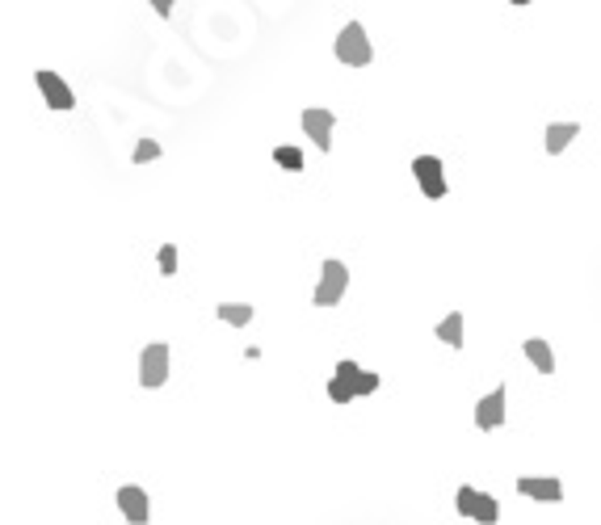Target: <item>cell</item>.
Segmentation results:
<instances>
[{
    "label": "cell",
    "mask_w": 601,
    "mask_h": 525,
    "mask_svg": "<svg viewBox=\"0 0 601 525\" xmlns=\"http://www.w3.org/2000/svg\"><path fill=\"white\" fill-rule=\"evenodd\" d=\"M337 59L345 67H366L374 59L371 38H366V25H362V22H350L345 30L337 34Z\"/></svg>",
    "instance_id": "6da1fadb"
},
{
    "label": "cell",
    "mask_w": 601,
    "mask_h": 525,
    "mask_svg": "<svg viewBox=\"0 0 601 525\" xmlns=\"http://www.w3.org/2000/svg\"><path fill=\"white\" fill-rule=\"evenodd\" d=\"M454 509H459L463 517H471V521L480 525H496L501 521V504H496V496L480 492V488H459V496H454Z\"/></svg>",
    "instance_id": "7a4b0ae2"
},
{
    "label": "cell",
    "mask_w": 601,
    "mask_h": 525,
    "mask_svg": "<svg viewBox=\"0 0 601 525\" xmlns=\"http://www.w3.org/2000/svg\"><path fill=\"white\" fill-rule=\"evenodd\" d=\"M345 290H350V269H345L341 261H324L311 303H316V307H337L341 298H345Z\"/></svg>",
    "instance_id": "3957f363"
},
{
    "label": "cell",
    "mask_w": 601,
    "mask_h": 525,
    "mask_svg": "<svg viewBox=\"0 0 601 525\" xmlns=\"http://www.w3.org/2000/svg\"><path fill=\"white\" fill-rule=\"evenodd\" d=\"M413 177H416V186H421V194L433 197V202L450 194L446 168H442V160H437V156H416V160H413Z\"/></svg>",
    "instance_id": "277c9868"
},
{
    "label": "cell",
    "mask_w": 601,
    "mask_h": 525,
    "mask_svg": "<svg viewBox=\"0 0 601 525\" xmlns=\"http://www.w3.org/2000/svg\"><path fill=\"white\" fill-rule=\"evenodd\" d=\"M139 383L148 387V391L168 383V345H164V340H152V345L139 353Z\"/></svg>",
    "instance_id": "5b68a950"
},
{
    "label": "cell",
    "mask_w": 601,
    "mask_h": 525,
    "mask_svg": "<svg viewBox=\"0 0 601 525\" xmlns=\"http://www.w3.org/2000/svg\"><path fill=\"white\" fill-rule=\"evenodd\" d=\"M34 85H38V93H43L46 97V110H72V106H76V93H72V88H67V80L59 76V72H51V67H38V72H34Z\"/></svg>",
    "instance_id": "8992f818"
},
{
    "label": "cell",
    "mask_w": 601,
    "mask_h": 525,
    "mask_svg": "<svg viewBox=\"0 0 601 525\" xmlns=\"http://www.w3.org/2000/svg\"><path fill=\"white\" fill-rule=\"evenodd\" d=\"M332 126H337V114L332 110H324V106H307L303 110V131L320 152H332Z\"/></svg>",
    "instance_id": "52a82bcc"
},
{
    "label": "cell",
    "mask_w": 601,
    "mask_h": 525,
    "mask_svg": "<svg viewBox=\"0 0 601 525\" xmlns=\"http://www.w3.org/2000/svg\"><path fill=\"white\" fill-rule=\"evenodd\" d=\"M337 383L350 391V399H358V395H374V391H379V374L362 370V366H353V361H341V366H337Z\"/></svg>",
    "instance_id": "ba28073f"
},
{
    "label": "cell",
    "mask_w": 601,
    "mask_h": 525,
    "mask_svg": "<svg viewBox=\"0 0 601 525\" xmlns=\"http://www.w3.org/2000/svg\"><path fill=\"white\" fill-rule=\"evenodd\" d=\"M118 509H122V517H127L131 525H148V521H152V500H148V492L135 488V483H122V488H118Z\"/></svg>",
    "instance_id": "9c48e42d"
},
{
    "label": "cell",
    "mask_w": 601,
    "mask_h": 525,
    "mask_svg": "<svg viewBox=\"0 0 601 525\" xmlns=\"http://www.w3.org/2000/svg\"><path fill=\"white\" fill-rule=\"evenodd\" d=\"M504 399H509V391H504V387H492L480 404H475V429H484V433L501 429L504 425Z\"/></svg>",
    "instance_id": "30bf717a"
},
{
    "label": "cell",
    "mask_w": 601,
    "mask_h": 525,
    "mask_svg": "<svg viewBox=\"0 0 601 525\" xmlns=\"http://www.w3.org/2000/svg\"><path fill=\"white\" fill-rule=\"evenodd\" d=\"M517 492L530 496V500L555 504V500H564V483L551 480V475H525V480H517Z\"/></svg>",
    "instance_id": "8fae6325"
},
{
    "label": "cell",
    "mask_w": 601,
    "mask_h": 525,
    "mask_svg": "<svg viewBox=\"0 0 601 525\" xmlns=\"http://www.w3.org/2000/svg\"><path fill=\"white\" fill-rule=\"evenodd\" d=\"M522 349H525V358H530V366H535L538 374H555V353H551V345H546L543 337H530Z\"/></svg>",
    "instance_id": "7c38bea8"
},
{
    "label": "cell",
    "mask_w": 601,
    "mask_h": 525,
    "mask_svg": "<svg viewBox=\"0 0 601 525\" xmlns=\"http://www.w3.org/2000/svg\"><path fill=\"white\" fill-rule=\"evenodd\" d=\"M576 135H580V122H551V126H546V152L559 156Z\"/></svg>",
    "instance_id": "4fadbf2b"
},
{
    "label": "cell",
    "mask_w": 601,
    "mask_h": 525,
    "mask_svg": "<svg viewBox=\"0 0 601 525\" xmlns=\"http://www.w3.org/2000/svg\"><path fill=\"white\" fill-rule=\"evenodd\" d=\"M433 337L442 340V345H450V349H463V311H450V316L433 328Z\"/></svg>",
    "instance_id": "5bb4252c"
},
{
    "label": "cell",
    "mask_w": 601,
    "mask_h": 525,
    "mask_svg": "<svg viewBox=\"0 0 601 525\" xmlns=\"http://www.w3.org/2000/svg\"><path fill=\"white\" fill-rule=\"evenodd\" d=\"M215 316L223 319V324H231V328H249V324H252V307L249 303H219Z\"/></svg>",
    "instance_id": "9a60e30c"
},
{
    "label": "cell",
    "mask_w": 601,
    "mask_h": 525,
    "mask_svg": "<svg viewBox=\"0 0 601 525\" xmlns=\"http://www.w3.org/2000/svg\"><path fill=\"white\" fill-rule=\"evenodd\" d=\"M273 165L290 168V173H303V152L299 147H273Z\"/></svg>",
    "instance_id": "2e32d148"
},
{
    "label": "cell",
    "mask_w": 601,
    "mask_h": 525,
    "mask_svg": "<svg viewBox=\"0 0 601 525\" xmlns=\"http://www.w3.org/2000/svg\"><path fill=\"white\" fill-rule=\"evenodd\" d=\"M156 265H160L164 278L177 274V244H160V252H156Z\"/></svg>",
    "instance_id": "e0dca14e"
},
{
    "label": "cell",
    "mask_w": 601,
    "mask_h": 525,
    "mask_svg": "<svg viewBox=\"0 0 601 525\" xmlns=\"http://www.w3.org/2000/svg\"><path fill=\"white\" fill-rule=\"evenodd\" d=\"M135 165H148V160H160V143L156 139H139L135 143V156H131Z\"/></svg>",
    "instance_id": "ac0fdd59"
}]
</instances>
